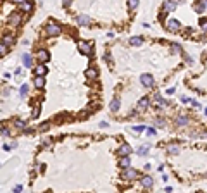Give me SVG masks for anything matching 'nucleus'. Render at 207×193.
<instances>
[{
	"label": "nucleus",
	"instance_id": "19",
	"mask_svg": "<svg viewBox=\"0 0 207 193\" xmlns=\"http://www.w3.org/2000/svg\"><path fill=\"white\" fill-rule=\"evenodd\" d=\"M168 154H171V155H176V154H180V147L178 145H168Z\"/></svg>",
	"mask_w": 207,
	"mask_h": 193
},
{
	"label": "nucleus",
	"instance_id": "8",
	"mask_svg": "<svg viewBox=\"0 0 207 193\" xmlns=\"http://www.w3.org/2000/svg\"><path fill=\"white\" fill-rule=\"evenodd\" d=\"M140 81H142V85H143V86H147V88L154 86V78H152L150 74H142Z\"/></svg>",
	"mask_w": 207,
	"mask_h": 193
},
{
	"label": "nucleus",
	"instance_id": "26",
	"mask_svg": "<svg viewBox=\"0 0 207 193\" xmlns=\"http://www.w3.org/2000/svg\"><path fill=\"white\" fill-rule=\"evenodd\" d=\"M206 7H207V2H202V3H195V5H193V9H195L197 12H204V10H206Z\"/></svg>",
	"mask_w": 207,
	"mask_h": 193
},
{
	"label": "nucleus",
	"instance_id": "29",
	"mask_svg": "<svg viewBox=\"0 0 207 193\" xmlns=\"http://www.w3.org/2000/svg\"><path fill=\"white\" fill-rule=\"evenodd\" d=\"M200 29H202V33L207 35V19H202V21H200Z\"/></svg>",
	"mask_w": 207,
	"mask_h": 193
},
{
	"label": "nucleus",
	"instance_id": "14",
	"mask_svg": "<svg viewBox=\"0 0 207 193\" xmlns=\"http://www.w3.org/2000/svg\"><path fill=\"white\" fill-rule=\"evenodd\" d=\"M19 9H21L22 12H29V10L33 9V3H31V2H19Z\"/></svg>",
	"mask_w": 207,
	"mask_h": 193
},
{
	"label": "nucleus",
	"instance_id": "16",
	"mask_svg": "<svg viewBox=\"0 0 207 193\" xmlns=\"http://www.w3.org/2000/svg\"><path fill=\"white\" fill-rule=\"evenodd\" d=\"M33 81H35V86H36V88H43V86H45V78H43V76H35Z\"/></svg>",
	"mask_w": 207,
	"mask_h": 193
},
{
	"label": "nucleus",
	"instance_id": "37",
	"mask_svg": "<svg viewBox=\"0 0 207 193\" xmlns=\"http://www.w3.org/2000/svg\"><path fill=\"white\" fill-rule=\"evenodd\" d=\"M14 192H16V193H21V192H22V186H21V185H16V186H14Z\"/></svg>",
	"mask_w": 207,
	"mask_h": 193
},
{
	"label": "nucleus",
	"instance_id": "39",
	"mask_svg": "<svg viewBox=\"0 0 207 193\" xmlns=\"http://www.w3.org/2000/svg\"><path fill=\"white\" fill-rule=\"evenodd\" d=\"M0 133H2V136H9V135H10V133H9V129H5V128H2V131H0Z\"/></svg>",
	"mask_w": 207,
	"mask_h": 193
},
{
	"label": "nucleus",
	"instance_id": "10",
	"mask_svg": "<svg viewBox=\"0 0 207 193\" xmlns=\"http://www.w3.org/2000/svg\"><path fill=\"white\" fill-rule=\"evenodd\" d=\"M176 7H178L176 2H164V3H162V10H164V12H173Z\"/></svg>",
	"mask_w": 207,
	"mask_h": 193
},
{
	"label": "nucleus",
	"instance_id": "6",
	"mask_svg": "<svg viewBox=\"0 0 207 193\" xmlns=\"http://www.w3.org/2000/svg\"><path fill=\"white\" fill-rule=\"evenodd\" d=\"M48 57H50V53H48V50H45V48H40L38 52H36V59L43 64V62H47L48 60Z\"/></svg>",
	"mask_w": 207,
	"mask_h": 193
},
{
	"label": "nucleus",
	"instance_id": "2",
	"mask_svg": "<svg viewBox=\"0 0 207 193\" xmlns=\"http://www.w3.org/2000/svg\"><path fill=\"white\" fill-rule=\"evenodd\" d=\"M78 48H79V52L83 53V55H90L92 53V43L90 41H85V40H79L78 41Z\"/></svg>",
	"mask_w": 207,
	"mask_h": 193
},
{
	"label": "nucleus",
	"instance_id": "27",
	"mask_svg": "<svg viewBox=\"0 0 207 193\" xmlns=\"http://www.w3.org/2000/svg\"><path fill=\"white\" fill-rule=\"evenodd\" d=\"M14 41H16V38H14L12 35H5V36H3V43H5V45H12Z\"/></svg>",
	"mask_w": 207,
	"mask_h": 193
},
{
	"label": "nucleus",
	"instance_id": "17",
	"mask_svg": "<svg viewBox=\"0 0 207 193\" xmlns=\"http://www.w3.org/2000/svg\"><path fill=\"white\" fill-rule=\"evenodd\" d=\"M119 107H121V100H119V98H114V100L111 102V112H117Z\"/></svg>",
	"mask_w": 207,
	"mask_h": 193
},
{
	"label": "nucleus",
	"instance_id": "1",
	"mask_svg": "<svg viewBox=\"0 0 207 193\" xmlns=\"http://www.w3.org/2000/svg\"><path fill=\"white\" fill-rule=\"evenodd\" d=\"M45 31H47V35H48V36H57V35H60V33H62V28H60L57 22L48 21V24H47Z\"/></svg>",
	"mask_w": 207,
	"mask_h": 193
},
{
	"label": "nucleus",
	"instance_id": "4",
	"mask_svg": "<svg viewBox=\"0 0 207 193\" xmlns=\"http://www.w3.org/2000/svg\"><path fill=\"white\" fill-rule=\"evenodd\" d=\"M180 28H181L180 21H176V19H168V21H166V29H168V31L176 33V31H180Z\"/></svg>",
	"mask_w": 207,
	"mask_h": 193
},
{
	"label": "nucleus",
	"instance_id": "5",
	"mask_svg": "<svg viewBox=\"0 0 207 193\" xmlns=\"http://www.w3.org/2000/svg\"><path fill=\"white\" fill-rule=\"evenodd\" d=\"M9 24L19 26V24H21V12H12V14L9 16Z\"/></svg>",
	"mask_w": 207,
	"mask_h": 193
},
{
	"label": "nucleus",
	"instance_id": "38",
	"mask_svg": "<svg viewBox=\"0 0 207 193\" xmlns=\"http://www.w3.org/2000/svg\"><path fill=\"white\" fill-rule=\"evenodd\" d=\"M104 57H105V60H107L109 64L112 62V59H111V53H109V52H105V55H104Z\"/></svg>",
	"mask_w": 207,
	"mask_h": 193
},
{
	"label": "nucleus",
	"instance_id": "31",
	"mask_svg": "<svg viewBox=\"0 0 207 193\" xmlns=\"http://www.w3.org/2000/svg\"><path fill=\"white\" fill-rule=\"evenodd\" d=\"M155 124H157L159 128H164V126H166V121H164L162 117H157V119H155Z\"/></svg>",
	"mask_w": 207,
	"mask_h": 193
},
{
	"label": "nucleus",
	"instance_id": "30",
	"mask_svg": "<svg viewBox=\"0 0 207 193\" xmlns=\"http://www.w3.org/2000/svg\"><path fill=\"white\" fill-rule=\"evenodd\" d=\"M171 50H173V53H180V52H181V47H180L178 43H173V47H171Z\"/></svg>",
	"mask_w": 207,
	"mask_h": 193
},
{
	"label": "nucleus",
	"instance_id": "24",
	"mask_svg": "<svg viewBox=\"0 0 207 193\" xmlns=\"http://www.w3.org/2000/svg\"><path fill=\"white\" fill-rule=\"evenodd\" d=\"M14 126H16L17 129H26V123H24L22 119H16V121H14Z\"/></svg>",
	"mask_w": 207,
	"mask_h": 193
},
{
	"label": "nucleus",
	"instance_id": "11",
	"mask_svg": "<svg viewBox=\"0 0 207 193\" xmlns=\"http://www.w3.org/2000/svg\"><path fill=\"white\" fill-rule=\"evenodd\" d=\"M147 107H149V98H147V97H145V98H140L138 107H136V112H143Z\"/></svg>",
	"mask_w": 207,
	"mask_h": 193
},
{
	"label": "nucleus",
	"instance_id": "9",
	"mask_svg": "<svg viewBox=\"0 0 207 193\" xmlns=\"http://www.w3.org/2000/svg\"><path fill=\"white\" fill-rule=\"evenodd\" d=\"M117 154H119L121 157H128V155L131 154V147H130L128 143H123V145L117 148Z\"/></svg>",
	"mask_w": 207,
	"mask_h": 193
},
{
	"label": "nucleus",
	"instance_id": "15",
	"mask_svg": "<svg viewBox=\"0 0 207 193\" xmlns=\"http://www.w3.org/2000/svg\"><path fill=\"white\" fill-rule=\"evenodd\" d=\"M86 76H88V79H97V78H98V71H97L95 67H90V69L86 71Z\"/></svg>",
	"mask_w": 207,
	"mask_h": 193
},
{
	"label": "nucleus",
	"instance_id": "33",
	"mask_svg": "<svg viewBox=\"0 0 207 193\" xmlns=\"http://www.w3.org/2000/svg\"><path fill=\"white\" fill-rule=\"evenodd\" d=\"M128 7H130V9H136V7H138V0H130V2H128Z\"/></svg>",
	"mask_w": 207,
	"mask_h": 193
},
{
	"label": "nucleus",
	"instance_id": "36",
	"mask_svg": "<svg viewBox=\"0 0 207 193\" xmlns=\"http://www.w3.org/2000/svg\"><path fill=\"white\" fill-rule=\"evenodd\" d=\"M38 114H40V109H38V107H36V109H33L31 116H33V117H38Z\"/></svg>",
	"mask_w": 207,
	"mask_h": 193
},
{
	"label": "nucleus",
	"instance_id": "32",
	"mask_svg": "<svg viewBox=\"0 0 207 193\" xmlns=\"http://www.w3.org/2000/svg\"><path fill=\"white\" fill-rule=\"evenodd\" d=\"M7 53V45L3 41H0V55H5Z\"/></svg>",
	"mask_w": 207,
	"mask_h": 193
},
{
	"label": "nucleus",
	"instance_id": "18",
	"mask_svg": "<svg viewBox=\"0 0 207 193\" xmlns=\"http://www.w3.org/2000/svg\"><path fill=\"white\" fill-rule=\"evenodd\" d=\"M142 185H143L145 188H150V186L154 185V179H152L150 176H143V178H142Z\"/></svg>",
	"mask_w": 207,
	"mask_h": 193
},
{
	"label": "nucleus",
	"instance_id": "3",
	"mask_svg": "<svg viewBox=\"0 0 207 193\" xmlns=\"http://www.w3.org/2000/svg\"><path fill=\"white\" fill-rule=\"evenodd\" d=\"M124 181H133V179H136L138 178V171L136 169H131V167H128V169H124L123 171V176H121Z\"/></svg>",
	"mask_w": 207,
	"mask_h": 193
},
{
	"label": "nucleus",
	"instance_id": "35",
	"mask_svg": "<svg viewBox=\"0 0 207 193\" xmlns=\"http://www.w3.org/2000/svg\"><path fill=\"white\" fill-rule=\"evenodd\" d=\"M147 135H149V136H154V135H155V129H154V128H147Z\"/></svg>",
	"mask_w": 207,
	"mask_h": 193
},
{
	"label": "nucleus",
	"instance_id": "21",
	"mask_svg": "<svg viewBox=\"0 0 207 193\" xmlns=\"http://www.w3.org/2000/svg\"><path fill=\"white\" fill-rule=\"evenodd\" d=\"M22 64H24L26 67H31L33 60H31V55H29V53H24V55H22Z\"/></svg>",
	"mask_w": 207,
	"mask_h": 193
},
{
	"label": "nucleus",
	"instance_id": "20",
	"mask_svg": "<svg viewBox=\"0 0 207 193\" xmlns=\"http://www.w3.org/2000/svg\"><path fill=\"white\" fill-rule=\"evenodd\" d=\"M130 43L135 45V47H136V45H142V43H143V38H142V36H131V38H130Z\"/></svg>",
	"mask_w": 207,
	"mask_h": 193
},
{
	"label": "nucleus",
	"instance_id": "42",
	"mask_svg": "<svg viewBox=\"0 0 207 193\" xmlns=\"http://www.w3.org/2000/svg\"><path fill=\"white\" fill-rule=\"evenodd\" d=\"M192 105H193V107H200V104H199L197 100H192Z\"/></svg>",
	"mask_w": 207,
	"mask_h": 193
},
{
	"label": "nucleus",
	"instance_id": "25",
	"mask_svg": "<svg viewBox=\"0 0 207 193\" xmlns=\"http://www.w3.org/2000/svg\"><path fill=\"white\" fill-rule=\"evenodd\" d=\"M149 150H150V145L147 143V145H142V147L138 148V154H140V155H147V154H149Z\"/></svg>",
	"mask_w": 207,
	"mask_h": 193
},
{
	"label": "nucleus",
	"instance_id": "22",
	"mask_svg": "<svg viewBox=\"0 0 207 193\" xmlns=\"http://www.w3.org/2000/svg\"><path fill=\"white\" fill-rule=\"evenodd\" d=\"M154 98H155V105H157V107H162V105H166V104H168V102H166V100L159 95V93H155V97H154Z\"/></svg>",
	"mask_w": 207,
	"mask_h": 193
},
{
	"label": "nucleus",
	"instance_id": "23",
	"mask_svg": "<svg viewBox=\"0 0 207 193\" xmlns=\"http://www.w3.org/2000/svg\"><path fill=\"white\" fill-rule=\"evenodd\" d=\"M119 167L128 169V167H130V159H128V157H121V159H119Z\"/></svg>",
	"mask_w": 207,
	"mask_h": 193
},
{
	"label": "nucleus",
	"instance_id": "12",
	"mask_svg": "<svg viewBox=\"0 0 207 193\" xmlns=\"http://www.w3.org/2000/svg\"><path fill=\"white\" fill-rule=\"evenodd\" d=\"M174 123H176V126H187V124H188V117H187L185 114H180Z\"/></svg>",
	"mask_w": 207,
	"mask_h": 193
},
{
	"label": "nucleus",
	"instance_id": "28",
	"mask_svg": "<svg viewBox=\"0 0 207 193\" xmlns=\"http://www.w3.org/2000/svg\"><path fill=\"white\" fill-rule=\"evenodd\" d=\"M28 91H29V86H28V85H22V86H21V91H19V93H21V98H22V97H26V95H28Z\"/></svg>",
	"mask_w": 207,
	"mask_h": 193
},
{
	"label": "nucleus",
	"instance_id": "13",
	"mask_svg": "<svg viewBox=\"0 0 207 193\" xmlns=\"http://www.w3.org/2000/svg\"><path fill=\"white\" fill-rule=\"evenodd\" d=\"M47 71H48L47 66H45V64H40V66H36V69H35V74H36V76H45Z\"/></svg>",
	"mask_w": 207,
	"mask_h": 193
},
{
	"label": "nucleus",
	"instance_id": "7",
	"mask_svg": "<svg viewBox=\"0 0 207 193\" xmlns=\"http://www.w3.org/2000/svg\"><path fill=\"white\" fill-rule=\"evenodd\" d=\"M90 16H86V14H79V16H76V22L79 24V26H88L90 24Z\"/></svg>",
	"mask_w": 207,
	"mask_h": 193
},
{
	"label": "nucleus",
	"instance_id": "34",
	"mask_svg": "<svg viewBox=\"0 0 207 193\" xmlns=\"http://www.w3.org/2000/svg\"><path fill=\"white\" fill-rule=\"evenodd\" d=\"M145 129V126H142V124H138V126H133V131H136V133H142Z\"/></svg>",
	"mask_w": 207,
	"mask_h": 193
},
{
	"label": "nucleus",
	"instance_id": "43",
	"mask_svg": "<svg viewBox=\"0 0 207 193\" xmlns=\"http://www.w3.org/2000/svg\"><path fill=\"white\" fill-rule=\"evenodd\" d=\"M43 145H48V147H50V145H52V142H50V140H43Z\"/></svg>",
	"mask_w": 207,
	"mask_h": 193
},
{
	"label": "nucleus",
	"instance_id": "41",
	"mask_svg": "<svg viewBox=\"0 0 207 193\" xmlns=\"http://www.w3.org/2000/svg\"><path fill=\"white\" fill-rule=\"evenodd\" d=\"M166 93H168V95H173V93H174V88H168V91H166Z\"/></svg>",
	"mask_w": 207,
	"mask_h": 193
},
{
	"label": "nucleus",
	"instance_id": "40",
	"mask_svg": "<svg viewBox=\"0 0 207 193\" xmlns=\"http://www.w3.org/2000/svg\"><path fill=\"white\" fill-rule=\"evenodd\" d=\"M181 102H183V104H188V102H192V98H188V97H181Z\"/></svg>",
	"mask_w": 207,
	"mask_h": 193
}]
</instances>
